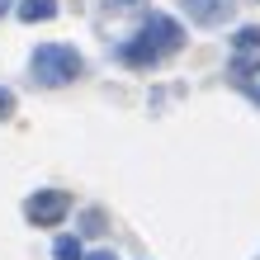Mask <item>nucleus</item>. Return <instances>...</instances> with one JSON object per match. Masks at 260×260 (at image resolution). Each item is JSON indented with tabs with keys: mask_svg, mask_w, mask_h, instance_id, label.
I'll use <instances>...</instances> for the list:
<instances>
[{
	"mask_svg": "<svg viewBox=\"0 0 260 260\" xmlns=\"http://www.w3.org/2000/svg\"><path fill=\"white\" fill-rule=\"evenodd\" d=\"M19 19L24 24H48V19H57V0H19Z\"/></svg>",
	"mask_w": 260,
	"mask_h": 260,
	"instance_id": "6",
	"label": "nucleus"
},
{
	"mask_svg": "<svg viewBox=\"0 0 260 260\" xmlns=\"http://www.w3.org/2000/svg\"><path fill=\"white\" fill-rule=\"evenodd\" d=\"M28 71H34V85L57 90V85H71L76 76L85 71V62H81L76 48H67V43H43V48L28 57Z\"/></svg>",
	"mask_w": 260,
	"mask_h": 260,
	"instance_id": "2",
	"label": "nucleus"
},
{
	"mask_svg": "<svg viewBox=\"0 0 260 260\" xmlns=\"http://www.w3.org/2000/svg\"><path fill=\"white\" fill-rule=\"evenodd\" d=\"M114 5H128V0H114Z\"/></svg>",
	"mask_w": 260,
	"mask_h": 260,
	"instance_id": "10",
	"label": "nucleus"
},
{
	"mask_svg": "<svg viewBox=\"0 0 260 260\" xmlns=\"http://www.w3.org/2000/svg\"><path fill=\"white\" fill-rule=\"evenodd\" d=\"M52 255H57V260H85V251H81V241H76V237H57Z\"/></svg>",
	"mask_w": 260,
	"mask_h": 260,
	"instance_id": "7",
	"label": "nucleus"
},
{
	"mask_svg": "<svg viewBox=\"0 0 260 260\" xmlns=\"http://www.w3.org/2000/svg\"><path fill=\"white\" fill-rule=\"evenodd\" d=\"M180 43H185V28H180L171 14H147L142 28L118 48V57H123L128 67H156L161 57L180 52Z\"/></svg>",
	"mask_w": 260,
	"mask_h": 260,
	"instance_id": "1",
	"label": "nucleus"
},
{
	"mask_svg": "<svg viewBox=\"0 0 260 260\" xmlns=\"http://www.w3.org/2000/svg\"><path fill=\"white\" fill-rule=\"evenodd\" d=\"M67 213H71V194L67 189H38V194L24 199V218L34 227H57Z\"/></svg>",
	"mask_w": 260,
	"mask_h": 260,
	"instance_id": "3",
	"label": "nucleus"
},
{
	"mask_svg": "<svg viewBox=\"0 0 260 260\" xmlns=\"http://www.w3.org/2000/svg\"><path fill=\"white\" fill-rule=\"evenodd\" d=\"M232 76H251L260 71V28L246 24V28H237V38H232Z\"/></svg>",
	"mask_w": 260,
	"mask_h": 260,
	"instance_id": "4",
	"label": "nucleus"
},
{
	"mask_svg": "<svg viewBox=\"0 0 260 260\" xmlns=\"http://www.w3.org/2000/svg\"><path fill=\"white\" fill-rule=\"evenodd\" d=\"M10 114H14V95H10L5 85H0V118H10Z\"/></svg>",
	"mask_w": 260,
	"mask_h": 260,
	"instance_id": "8",
	"label": "nucleus"
},
{
	"mask_svg": "<svg viewBox=\"0 0 260 260\" xmlns=\"http://www.w3.org/2000/svg\"><path fill=\"white\" fill-rule=\"evenodd\" d=\"M180 10H185V14H189L194 24L213 28V24H222L227 14L237 10V0H180Z\"/></svg>",
	"mask_w": 260,
	"mask_h": 260,
	"instance_id": "5",
	"label": "nucleus"
},
{
	"mask_svg": "<svg viewBox=\"0 0 260 260\" xmlns=\"http://www.w3.org/2000/svg\"><path fill=\"white\" fill-rule=\"evenodd\" d=\"M85 260H118V255H114V251H90Z\"/></svg>",
	"mask_w": 260,
	"mask_h": 260,
	"instance_id": "9",
	"label": "nucleus"
}]
</instances>
